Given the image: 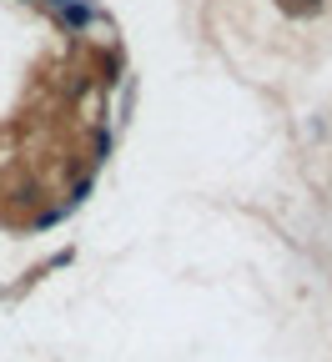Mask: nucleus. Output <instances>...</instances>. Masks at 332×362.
I'll return each instance as SVG.
<instances>
[{
	"label": "nucleus",
	"mask_w": 332,
	"mask_h": 362,
	"mask_svg": "<svg viewBox=\"0 0 332 362\" xmlns=\"http://www.w3.org/2000/svg\"><path fill=\"white\" fill-rule=\"evenodd\" d=\"M56 6H61V11H66V6H76V0H56Z\"/></svg>",
	"instance_id": "f257e3e1"
}]
</instances>
